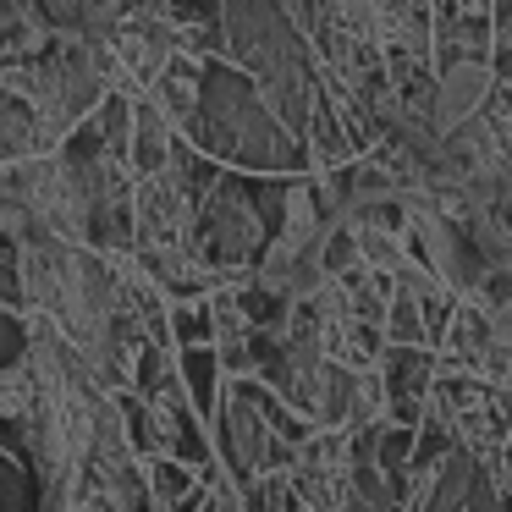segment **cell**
Masks as SVG:
<instances>
[{"label": "cell", "mask_w": 512, "mask_h": 512, "mask_svg": "<svg viewBox=\"0 0 512 512\" xmlns=\"http://www.w3.org/2000/svg\"><path fill=\"white\" fill-rule=\"evenodd\" d=\"M490 342H496V347H512V298L490 309Z\"/></svg>", "instance_id": "3"}, {"label": "cell", "mask_w": 512, "mask_h": 512, "mask_svg": "<svg viewBox=\"0 0 512 512\" xmlns=\"http://www.w3.org/2000/svg\"><path fill=\"white\" fill-rule=\"evenodd\" d=\"M490 89H496V67L479 61V56H463L441 83H435V127H441V133L468 127L490 105Z\"/></svg>", "instance_id": "1"}, {"label": "cell", "mask_w": 512, "mask_h": 512, "mask_svg": "<svg viewBox=\"0 0 512 512\" xmlns=\"http://www.w3.org/2000/svg\"><path fill=\"white\" fill-rule=\"evenodd\" d=\"M34 402H39V391L23 369H0V419H23Z\"/></svg>", "instance_id": "2"}]
</instances>
